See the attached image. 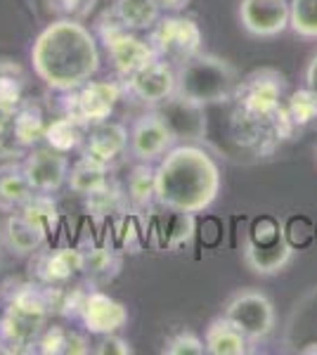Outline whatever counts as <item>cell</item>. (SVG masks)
<instances>
[{
	"instance_id": "cell-1",
	"label": "cell",
	"mask_w": 317,
	"mask_h": 355,
	"mask_svg": "<svg viewBox=\"0 0 317 355\" xmlns=\"http://www.w3.org/2000/svg\"><path fill=\"white\" fill-rule=\"evenodd\" d=\"M33 73L55 93L80 88L102 67V48L95 31L76 17H60L31 45Z\"/></svg>"
},
{
	"instance_id": "cell-2",
	"label": "cell",
	"mask_w": 317,
	"mask_h": 355,
	"mask_svg": "<svg viewBox=\"0 0 317 355\" xmlns=\"http://www.w3.org/2000/svg\"><path fill=\"white\" fill-rule=\"evenodd\" d=\"M221 166L204 147L180 142L157 164V204L182 214H204L221 197Z\"/></svg>"
},
{
	"instance_id": "cell-3",
	"label": "cell",
	"mask_w": 317,
	"mask_h": 355,
	"mask_svg": "<svg viewBox=\"0 0 317 355\" xmlns=\"http://www.w3.org/2000/svg\"><path fill=\"white\" fill-rule=\"evenodd\" d=\"M0 353H36L40 334L53 320L45 284L33 277H10L0 284Z\"/></svg>"
},
{
	"instance_id": "cell-4",
	"label": "cell",
	"mask_w": 317,
	"mask_h": 355,
	"mask_svg": "<svg viewBox=\"0 0 317 355\" xmlns=\"http://www.w3.org/2000/svg\"><path fill=\"white\" fill-rule=\"evenodd\" d=\"M175 93L204 107L232 102L239 73L232 62L211 53H197L175 64Z\"/></svg>"
},
{
	"instance_id": "cell-5",
	"label": "cell",
	"mask_w": 317,
	"mask_h": 355,
	"mask_svg": "<svg viewBox=\"0 0 317 355\" xmlns=\"http://www.w3.org/2000/svg\"><path fill=\"white\" fill-rule=\"evenodd\" d=\"M95 38L100 43V48L105 50L109 64H112L114 73H117L119 81H126L135 71H140L142 67H147L149 62L159 60L154 48L149 45L147 38H142L137 31L121 26L109 10H105L95 19Z\"/></svg>"
},
{
	"instance_id": "cell-6",
	"label": "cell",
	"mask_w": 317,
	"mask_h": 355,
	"mask_svg": "<svg viewBox=\"0 0 317 355\" xmlns=\"http://www.w3.org/2000/svg\"><path fill=\"white\" fill-rule=\"evenodd\" d=\"M123 97V83L119 78H114V81H109V78H105V81L90 78L80 88L60 93L57 107H60L62 116H69L71 121H76L88 130L90 125L112 119L114 110H117V105Z\"/></svg>"
},
{
	"instance_id": "cell-7",
	"label": "cell",
	"mask_w": 317,
	"mask_h": 355,
	"mask_svg": "<svg viewBox=\"0 0 317 355\" xmlns=\"http://www.w3.org/2000/svg\"><path fill=\"white\" fill-rule=\"evenodd\" d=\"M221 315L249 339L251 346H261L277 327V313L270 296L261 289H237L223 303Z\"/></svg>"
},
{
	"instance_id": "cell-8",
	"label": "cell",
	"mask_w": 317,
	"mask_h": 355,
	"mask_svg": "<svg viewBox=\"0 0 317 355\" xmlns=\"http://www.w3.org/2000/svg\"><path fill=\"white\" fill-rule=\"evenodd\" d=\"M147 41L159 60H166L175 67L187 57L201 53L204 33L194 17L182 12H164L157 24L147 31Z\"/></svg>"
},
{
	"instance_id": "cell-9",
	"label": "cell",
	"mask_w": 317,
	"mask_h": 355,
	"mask_svg": "<svg viewBox=\"0 0 317 355\" xmlns=\"http://www.w3.org/2000/svg\"><path fill=\"white\" fill-rule=\"evenodd\" d=\"M178 142L157 110H147L128 125V154L135 162L159 164Z\"/></svg>"
},
{
	"instance_id": "cell-10",
	"label": "cell",
	"mask_w": 317,
	"mask_h": 355,
	"mask_svg": "<svg viewBox=\"0 0 317 355\" xmlns=\"http://www.w3.org/2000/svg\"><path fill=\"white\" fill-rule=\"evenodd\" d=\"M121 83L126 97L135 100L137 105H145L147 110H154L175 95V67L166 60H154Z\"/></svg>"
},
{
	"instance_id": "cell-11",
	"label": "cell",
	"mask_w": 317,
	"mask_h": 355,
	"mask_svg": "<svg viewBox=\"0 0 317 355\" xmlns=\"http://www.w3.org/2000/svg\"><path fill=\"white\" fill-rule=\"evenodd\" d=\"M28 277L40 284H69L83 277V249L80 246H55L38 249L28 259Z\"/></svg>"
},
{
	"instance_id": "cell-12",
	"label": "cell",
	"mask_w": 317,
	"mask_h": 355,
	"mask_svg": "<svg viewBox=\"0 0 317 355\" xmlns=\"http://www.w3.org/2000/svg\"><path fill=\"white\" fill-rule=\"evenodd\" d=\"M22 166H24V173L33 192L57 194L67 185L71 159H69V154L57 152L43 142V145L26 150L24 159H22Z\"/></svg>"
},
{
	"instance_id": "cell-13",
	"label": "cell",
	"mask_w": 317,
	"mask_h": 355,
	"mask_svg": "<svg viewBox=\"0 0 317 355\" xmlns=\"http://www.w3.org/2000/svg\"><path fill=\"white\" fill-rule=\"evenodd\" d=\"M130 315L128 308L114 296L105 294L100 287H90L85 294V301L80 306V313L76 322L80 329H85L90 336H105V334H119L126 329Z\"/></svg>"
},
{
	"instance_id": "cell-14",
	"label": "cell",
	"mask_w": 317,
	"mask_h": 355,
	"mask_svg": "<svg viewBox=\"0 0 317 355\" xmlns=\"http://www.w3.org/2000/svg\"><path fill=\"white\" fill-rule=\"evenodd\" d=\"M159 112V116L164 119V123L171 128L175 142H192L199 145L209 133V121H206V107L199 102H192L182 95H171L166 102H161L159 107H154Z\"/></svg>"
},
{
	"instance_id": "cell-15",
	"label": "cell",
	"mask_w": 317,
	"mask_h": 355,
	"mask_svg": "<svg viewBox=\"0 0 317 355\" xmlns=\"http://www.w3.org/2000/svg\"><path fill=\"white\" fill-rule=\"evenodd\" d=\"M239 24L253 38H277L289 31V0H239Z\"/></svg>"
},
{
	"instance_id": "cell-16",
	"label": "cell",
	"mask_w": 317,
	"mask_h": 355,
	"mask_svg": "<svg viewBox=\"0 0 317 355\" xmlns=\"http://www.w3.org/2000/svg\"><path fill=\"white\" fill-rule=\"evenodd\" d=\"M293 254H296V249L289 242L286 232L280 234L277 239H270V242H256V239L246 237L241 244V261L258 277L280 275L291 263Z\"/></svg>"
},
{
	"instance_id": "cell-17",
	"label": "cell",
	"mask_w": 317,
	"mask_h": 355,
	"mask_svg": "<svg viewBox=\"0 0 317 355\" xmlns=\"http://www.w3.org/2000/svg\"><path fill=\"white\" fill-rule=\"evenodd\" d=\"M78 154H85V157H93L107 166H114L128 154V125H123L121 121H112V119L90 125L85 130V140Z\"/></svg>"
},
{
	"instance_id": "cell-18",
	"label": "cell",
	"mask_w": 317,
	"mask_h": 355,
	"mask_svg": "<svg viewBox=\"0 0 317 355\" xmlns=\"http://www.w3.org/2000/svg\"><path fill=\"white\" fill-rule=\"evenodd\" d=\"M0 242H3V249L10 251L15 259L28 261L38 249L48 244V237L15 211V214H5L3 223H0Z\"/></svg>"
},
{
	"instance_id": "cell-19",
	"label": "cell",
	"mask_w": 317,
	"mask_h": 355,
	"mask_svg": "<svg viewBox=\"0 0 317 355\" xmlns=\"http://www.w3.org/2000/svg\"><path fill=\"white\" fill-rule=\"evenodd\" d=\"M83 249V279L90 287H107L123 270V254L105 244H88Z\"/></svg>"
},
{
	"instance_id": "cell-20",
	"label": "cell",
	"mask_w": 317,
	"mask_h": 355,
	"mask_svg": "<svg viewBox=\"0 0 317 355\" xmlns=\"http://www.w3.org/2000/svg\"><path fill=\"white\" fill-rule=\"evenodd\" d=\"M80 199H83V211L97 223L119 218V216H126L130 211L126 185L121 180H117L114 175L109 178L102 187H97L95 192L85 194V197H80Z\"/></svg>"
},
{
	"instance_id": "cell-21",
	"label": "cell",
	"mask_w": 317,
	"mask_h": 355,
	"mask_svg": "<svg viewBox=\"0 0 317 355\" xmlns=\"http://www.w3.org/2000/svg\"><path fill=\"white\" fill-rule=\"evenodd\" d=\"M36 353L40 355H90L93 353V343H90V334L85 329H71L62 327V324H53L43 329L36 346Z\"/></svg>"
},
{
	"instance_id": "cell-22",
	"label": "cell",
	"mask_w": 317,
	"mask_h": 355,
	"mask_svg": "<svg viewBox=\"0 0 317 355\" xmlns=\"http://www.w3.org/2000/svg\"><path fill=\"white\" fill-rule=\"evenodd\" d=\"M45 128H48V121H45L40 105L33 100H24L15 112L12 125H10V137H12V142L19 150L26 152L36 145H43Z\"/></svg>"
},
{
	"instance_id": "cell-23",
	"label": "cell",
	"mask_w": 317,
	"mask_h": 355,
	"mask_svg": "<svg viewBox=\"0 0 317 355\" xmlns=\"http://www.w3.org/2000/svg\"><path fill=\"white\" fill-rule=\"evenodd\" d=\"M204 346L206 355H249L253 351L249 339L223 315L213 318L204 329Z\"/></svg>"
},
{
	"instance_id": "cell-24",
	"label": "cell",
	"mask_w": 317,
	"mask_h": 355,
	"mask_svg": "<svg viewBox=\"0 0 317 355\" xmlns=\"http://www.w3.org/2000/svg\"><path fill=\"white\" fill-rule=\"evenodd\" d=\"M33 194L19 159L0 164V214H15Z\"/></svg>"
},
{
	"instance_id": "cell-25",
	"label": "cell",
	"mask_w": 317,
	"mask_h": 355,
	"mask_svg": "<svg viewBox=\"0 0 317 355\" xmlns=\"http://www.w3.org/2000/svg\"><path fill=\"white\" fill-rule=\"evenodd\" d=\"M126 194H128L130 211L147 214L157 204V164L135 162L126 178Z\"/></svg>"
},
{
	"instance_id": "cell-26",
	"label": "cell",
	"mask_w": 317,
	"mask_h": 355,
	"mask_svg": "<svg viewBox=\"0 0 317 355\" xmlns=\"http://www.w3.org/2000/svg\"><path fill=\"white\" fill-rule=\"evenodd\" d=\"M109 15L130 31H149L164 15L159 0H114Z\"/></svg>"
},
{
	"instance_id": "cell-27",
	"label": "cell",
	"mask_w": 317,
	"mask_h": 355,
	"mask_svg": "<svg viewBox=\"0 0 317 355\" xmlns=\"http://www.w3.org/2000/svg\"><path fill=\"white\" fill-rule=\"evenodd\" d=\"M109 178H112V166L80 154L76 162L71 164V168H69L67 187L74 194H78V197H85V194L95 192L97 187L105 185Z\"/></svg>"
},
{
	"instance_id": "cell-28",
	"label": "cell",
	"mask_w": 317,
	"mask_h": 355,
	"mask_svg": "<svg viewBox=\"0 0 317 355\" xmlns=\"http://www.w3.org/2000/svg\"><path fill=\"white\" fill-rule=\"evenodd\" d=\"M164 211L166 216L157 225L159 244L171 251H178L182 246H187L194 239V234H197V216L182 214V211H171V209Z\"/></svg>"
},
{
	"instance_id": "cell-29",
	"label": "cell",
	"mask_w": 317,
	"mask_h": 355,
	"mask_svg": "<svg viewBox=\"0 0 317 355\" xmlns=\"http://www.w3.org/2000/svg\"><path fill=\"white\" fill-rule=\"evenodd\" d=\"M17 214L24 216V218L31 223L33 227H38L48 239H50V234L57 232L60 218H62L60 204H57L55 194H48V192H33L31 197L22 204V209L17 211Z\"/></svg>"
},
{
	"instance_id": "cell-30",
	"label": "cell",
	"mask_w": 317,
	"mask_h": 355,
	"mask_svg": "<svg viewBox=\"0 0 317 355\" xmlns=\"http://www.w3.org/2000/svg\"><path fill=\"white\" fill-rule=\"evenodd\" d=\"M83 140H85L83 125L71 121L69 116H62V114L57 119H53V121H48V128H45V137H43L45 145L65 154L80 152Z\"/></svg>"
},
{
	"instance_id": "cell-31",
	"label": "cell",
	"mask_w": 317,
	"mask_h": 355,
	"mask_svg": "<svg viewBox=\"0 0 317 355\" xmlns=\"http://www.w3.org/2000/svg\"><path fill=\"white\" fill-rule=\"evenodd\" d=\"M284 107H286V114H289L293 130H303V128H308L310 123H317V97L310 93L305 85L286 95Z\"/></svg>"
},
{
	"instance_id": "cell-32",
	"label": "cell",
	"mask_w": 317,
	"mask_h": 355,
	"mask_svg": "<svg viewBox=\"0 0 317 355\" xmlns=\"http://www.w3.org/2000/svg\"><path fill=\"white\" fill-rule=\"evenodd\" d=\"M289 31L317 41V0H289Z\"/></svg>"
},
{
	"instance_id": "cell-33",
	"label": "cell",
	"mask_w": 317,
	"mask_h": 355,
	"mask_svg": "<svg viewBox=\"0 0 317 355\" xmlns=\"http://www.w3.org/2000/svg\"><path fill=\"white\" fill-rule=\"evenodd\" d=\"M26 83L22 67L12 60H0V102H8L12 107H19L24 97Z\"/></svg>"
},
{
	"instance_id": "cell-34",
	"label": "cell",
	"mask_w": 317,
	"mask_h": 355,
	"mask_svg": "<svg viewBox=\"0 0 317 355\" xmlns=\"http://www.w3.org/2000/svg\"><path fill=\"white\" fill-rule=\"evenodd\" d=\"M161 353L164 355H206L204 336H199L197 331H192V329H180L164 341Z\"/></svg>"
},
{
	"instance_id": "cell-35",
	"label": "cell",
	"mask_w": 317,
	"mask_h": 355,
	"mask_svg": "<svg viewBox=\"0 0 317 355\" xmlns=\"http://www.w3.org/2000/svg\"><path fill=\"white\" fill-rule=\"evenodd\" d=\"M132 353H135L132 343L119 334L97 336V341L93 343V355H132Z\"/></svg>"
},
{
	"instance_id": "cell-36",
	"label": "cell",
	"mask_w": 317,
	"mask_h": 355,
	"mask_svg": "<svg viewBox=\"0 0 317 355\" xmlns=\"http://www.w3.org/2000/svg\"><path fill=\"white\" fill-rule=\"evenodd\" d=\"M90 3L93 0H50V8L60 17H76L78 19V15H83Z\"/></svg>"
},
{
	"instance_id": "cell-37",
	"label": "cell",
	"mask_w": 317,
	"mask_h": 355,
	"mask_svg": "<svg viewBox=\"0 0 317 355\" xmlns=\"http://www.w3.org/2000/svg\"><path fill=\"white\" fill-rule=\"evenodd\" d=\"M17 107L8 105V102H0V142L10 137V125H12Z\"/></svg>"
},
{
	"instance_id": "cell-38",
	"label": "cell",
	"mask_w": 317,
	"mask_h": 355,
	"mask_svg": "<svg viewBox=\"0 0 317 355\" xmlns=\"http://www.w3.org/2000/svg\"><path fill=\"white\" fill-rule=\"evenodd\" d=\"M303 81H305V88L310 90L315 97H317V53L310 57V62H308V67H305V76H303Z\"/></svg>"
},
{
	"instance_id": "cell-39",
	"label": "cell",
	"mask_w": 317,
	"mask_h": 355,
	"mask_svg": "<svg viewBox=\"0 0 317 355\" xmlns=\"http://www.w3.org/2000/svg\"><path fill=\"white\" fill-rule=\"evenodd\" d=\"M192 0H159L164 12H185V8Z\"/></svg>"
},
{
	"instance_id": "cell-40",
	"label": "cell",
	"mask_w": 317,
	"mask_h": 355,
	"mask_svg": "<svg viewBox=\"0 0 317 355\" xmlns=\"http://www.w3.org/2000/svg\"><path fill=\"white\" fill-rule=\"evenodd\" d=\"M301 353H303V355L317 353V341H313V343H308V346H303V348H301Z\"/></svg>"
},
{
	"instance_id": "cell-41",
	"label": "cell",
	"mask_w": 317,
	"mask_h": 355,
	"mask_svg": "<svg viewBox=\"0 0 317 355\" xmlns=\"http://www.w3.org/2000/svg\"><path fill=\"white\" fill-rule=\"evenodd\" d=\"M315 162H317V145H315Z\"/></svg>"
},
{
	"instance_id": "cell-42",
	"label": "cell",
	"mask_w": 317,
	"mask_h": 355,
	"mask_svg": "<svg viewBox=\"0 0 317 355\" xmlns=\"http://www.w3.org/2000/svg\"><path fill=\"white\" fill-rule=\"evenodd\" d=\"M0 254H3V242H0Z\"/></svg>"
},
{
	"instance_id": "cell-43",
	"label": "cell",
	"mask_w": 317,
	"mask_h": 355,
	"mask_svg": "<svg viewBox=\"0 0 317 355\" xmlns=\"http://www.w3.org/2000/svg\"><path fill=\"white\" fill-rule=\"evenodd\" d=\"M0 313H3V303H0Z\"/></svg>"
}]
</instances>
